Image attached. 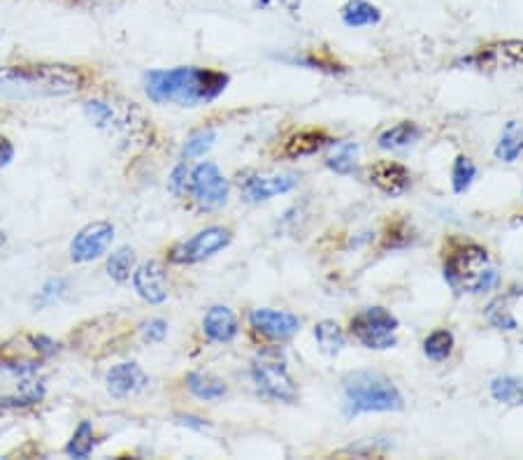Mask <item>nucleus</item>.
<instances>
[{
    "label": "nucleus",
    "mask_w": 523,
    "mask_h": 460,
    "mask_svg": "<svg viewBox=\"0 0 523 460\" xmlns=\"http://www.w3.org/2000/svg\"><path fill=\"white\" fill-rule=\"evenodd\" d=\"M112 240H114V228L110 224H105V221L89 224L75 235L73 244H70V258L77 263L93 261V258L105 254Z\"/></svg>",
    "instance_id": "10"
},
{
    "label": "nucleus",
    "mask_w": 523,
    "mask_h": 460,
    "mask_svg": "<svg viewBox=\"0 0 523 460\" xmlns=\"http://www.w3.org/2000/svg\"><path fill=\"white\" fill-rule=\"evenodd\" d=\"M421 140V128L414 121H403V124L391 126L389 131L379 135L377 142L382 149H403Z\"/></svg>",
    "instance_id": "18"
},
{
    "label": "nucleus",
    "mask_w": 523,
    "mask_h": 460,
    "mask_svg": "<svg viewBox=\"0 0 523 460\" xmlns=\"http://www.w3.org/2000/svg\"><path fill=\"white\" fill-rule=\"evenodd\" d=\"M147 96L154 103H177L193 107L205 100L217 98L226 89L228 77L207 68H175L154 70L147 79Z\"/></svg>",
    "instance_id": "2"
},
{
    "label": "nucleus",
    "mask_w": 523,
    "mask_h": 460,
    "mask_svg": "<svg viewBox=\"0 0 523 460\" xmlns=\"http://www.w3.org/2000/svg\"><path fill=\"white\" fill-rule=\"evenodd\" d=\"M214 140H217V133L212 131V128H207V131H198L196 135H191L189 140H186L184 145V158H196V156H203L207 149L214 145Z\"/></svg>",
    "instance_id": "29"
},
{
    "label": "nucleus",
    "mask_w": 523,
    "mask_h": 460,
    "mask_svg": "<svg viewBox=\"0 0 523 460\" xmlns=\"http://www.w3.org/2000/svg\"><path fill=\"white\" fill-rule=\"evenodd\" d=\"M12 156H14V149L10 142H7L5 138H0V165H7L12 161Z\"/></svg>",
    "instance_id": "31"
},
{
    "label": "nucleus",
    "mask_w": 523,
    "mask_h": 460,
    "mask_svg": "<svg viewBox=\"0 0 523 460\" xmlns=\"http://www.w3.org/2000/svg\"><path fill=\"white\" fill-rule=\"evenodd\" d=\"M184 175H186V170H184V165H179V168L175 170V175H173V189L179 193L182 191V184H184Z\"/></svg>",
    "instance_id": "32"
},
{
    "label": "nucleus",
    "mask_w": 523,
    "mask_h": 460,
    "mask_svg": "<svg viewBox=\"0 0 523 460\" xmlns=\"http://www.w3.org/2000/svg\"><path fill=\"white\" fill-rule=\"evenodd\" d=\"M314 337H317V344L321 351L328 356H338L342 349H345V333L335 321H321L314 328Z\"/></svg>",
    "instance_id": "20"
},
{
    "label": "nucleus",
    "mask_w": 523,
    "mask_h": 460,
    "mask_svg": "<svg viewBox=\"0 0 523 460\" xmlns=\"http://www.w3.org/2000/svg\"><path fill=\"white\" fill-rule=\"evenodd\" d=\"M368 179L370 184H375L379 191L386 193V196H403L412 184L410 170L396 161H379L375 165H370Z\"/></svg>",
    "instance_id": "14"
},
{
    "label": "nucleus",
    "mask_w": 523,
    "mask_h": 460,
    "mask_svg": "<svg viewBox=\"0 0 523 460\" xmlns=\"http://www.w3.org/2000/svg\"><path fill=\"white\" fill-rule=\"evenodd\" d=\"M523 152V126L517 124V121H512V124H507L503 138H500L498 147H496V156L500 161L505 163H512L517 161Z\"/></svg>",
    "instance_id": "21"
},
{
    "label": "nucleus",
    "mask_w": 523,
    "mask_h": 460,
    "mask_svg": "<svg viewBox=\"0 0 523 460\" xmlns=\"http://www.w3.org/2000/svg\"><path fill=\"white\" fill-rule=\"evenodd\" d=\"M191 193L198 207L203 210H219L226 205L228 198V182L221 175L214 163H200L196 170L191 172Z\"/></svg>",
    "instance_id": "8"
},
{
    "label": "nucleus",
    "mask_w": 523,
    "mask_h": 460,
    "mask_svg": "<svg viewBox=\"0 0 523 460\" xmlns=\"http://www.w3.org/2000/svg\"><path fill=\"white\" fill-rule=\"evenodd\" d=\"M91 449H93V428L89 421H84V423H80V428L75 430L73 440H70L66 451H68V456H73V458H89Z\"/></svg>",
    "instance_id": "26"
},
{
    "label": "nucleus",
    "mask_w": 523,
    "mask_h": 460,
    "mask_svg": "<svg viewBox=\"0 0 523 460\" xmlns=\"http://www.w3.org/2000/svg\"><path fill=\"white\" fill-rule=\"evenodd\" d=\"M254 382L263 395L272 400L293 402L298 398L296 384L286 370L284 358L279 354H263L254 363Z\"/></svg>",
    "instance_id": "6"
},
{
    "label": "nucleus",
    "mask_w": 523,
    "mask_h": 460,
    "mask_svg": "<svg viewBox=\"0 0 523 460\" xmlns=\"http://www.w3.org/2000/svg\"><path fill=\"white\" fill-rule=\"evenodd\" d=\"M424 351L431 361H437V363L447 361V358L451 356V351H454V335H451L449 330H435V333L426 337Z\"/></svg>",
    "instance_id": "24"
},
{
    "label": "nucleus",
    "mask_w": 523,
    "mask_h": 460,
    "mask_svg": "<svg viewBox=\"0 0 523 460\" xmlns=\"http://www.w3.org/2000/svg\"><path fill=\"white\" fill-rule=\"evenodd\" d=\"M444 279L458 293H482L496 286L498 275L491 270L484 247L463 242L444 254Z\"/></svg>",
    "instance_id": "3"
},
{
    "label": "nucleus",
    "mask_w": 523,
    "mask_h": 460,
    "mask_svg": "<svg viewBox=\"0 0 523 460\" xmlns=\"http://www.w3.org/2000/svg\"><path fill=\"white\" fill-rule=\"evenodd\" d=\"M233 235L228 228L212 226L196 233L189 240L177 244V247L170 251V261L179 265H189V263H200L205 258H210L214 254H219L221 249H226L231 244Z\"/></svg>",
    "instance_id": "7"
},
{
    "label": "nucleus",
    "mask_w": 523,
    "mask_h": 460,
    "mask_svg": "<svg viewBox=\"0 0 523 460\" xmlns=\"http://www.w3.org/2000/svg\"><path fill=\"white\" fill-rule=\"evenodd\" d=\"M298 184V177L293 172H279V175H254L242 184V196L249 203H263L282 193H289Z\"/></svg>",
    "instance_id": "12"
},
{
    "label": "nucleus",
    "mask_w": 523,
    "mask_h": 460,
    "mask_svg": "<svg viewBox=\"0 0 523 460\" xmlns=\"http://www.w3.org/2000/svg\"><path fill=\"white\" fill-rule=\"evenodd\" d=\"M356 152H358V147L354 145V142L342 145L338 152L328 158L326 165L331 170L338 172V175H349V172H354V168H356Z\"/></svg>",
    "instance_id": "28"
},
{
    "label": "nucleus",
    "mask_w": 523,
    "mask_h": 460,
    "mask_svg": "<svg viewBox=\"0 0 523 460\" xmlns=\"http://www.w3.org/2000/svg\"><path fill=\"white\" fill-rule=\"evenodd\" d=\"M84 75L63 63H33V66L0 68L3 98H52L82 89Z\"/></svg>",
    "instance_id": "1"
},
{
    "label": "nucleus",
    "mask_w": 523,
    "mask_h": 460,
    "mask_svg": "<svg viewBox=\"0 0 523 460\" xmlns=\"http://www.w3.org/2000/svg\"><path fill=\"white\" fill-rule=\"evenodd\" d=\"M252 328L270 340H289L300 330V319L289 312H277V309H254L249 314Z\"/></svg>",
    "instance_id": "11"
},
{
    "label": "nucleus",
    "mask_w": 523,
    "mask_h": 460,
    "mask_svg": "<svg viewBox=\"0 0 523 460\" xmlns=\"http://www.w3.org/2000/svg\"><path fill=\"white\" fill-rule=\"evenodd\" d=\"M133 249L131 247H121L114 251L110 256V261H107V272H110L112 279H117V282H124L131 275V268H133Z\"/></svg>",
    "instance_id": "25"
},
{
    "label": "nucleus",
    "mask_w": 523,
    "mask_h": 460,
    "mask_svg": "<svg viewBox=\"0 0 523 460\" xmlns=\"http://www.w3.org/2000/svg\"><path fill=\"white\" fill-rule=\"evenodd\" d=\"M166 333H168V326L161 319L149 321L145 326V340L147 342H161L163 337H166Z\"/></svg>",
    "instance_id": "30"
},
{
    "label": "nucleus",
    "mask_w": 523,
    "mask_h": 460,
    "mask_svg": "<svg viewBox=\"0 0 523 460\" xmlns=\"http://www.w3.org/2000/svg\"><path fill=\"white\" fill-rule=\"evenodd\" d=\"M149 379L145 372H142L140 365L135 363H119L107 372V388H110L112 395L117 398H131V395H138L147 388Z\"/></svg>",
    "instance_id": "15"
},
{
    "label": "nucleus",
    "mask_w": 523,
    "mask_h": 460,
    "mask_svg": "<svg viewBox=\"0 0 523 460\" xmlns=\"http://www.w3.org/2000/svg\"><path fill=\"white\" fill-rule=\"evenodd\" d=\"M328 145V135L324 131H300L289 138L286 142V149L284 154L289 158H300V156H310V154H317L321 147Z\"/></svg>",
    "instance_id": "17"
},
{
    "label": "nucleus",
    "mask_w": 523,
    "mask_h": 460,
    "mask_svg": "<svg viewBox=\"0 0 523 460\" xmlns=\"http://www.w3.org/2000/svg\"><path fill=\"white\" fill-rule=\"evenodd\" d=\"M491 395L505 405H523V379L498 377L491 384Z\"/></svg>",
    "instance_id": "23"
},
{
    "label": "nucleus",
    "mask_w": 523,
    "mask_h": 460,
    "mask_svg": "<svg viewBox=\"0 0 523 460\" xmlns=\"http://www.w3.org/2000/svg\"><path fill=\"white\" fill-rule=\"evenodd\" d=\"M5 242V237H3V233H0V244H3Z\"/></svg>",
    "instance_id": "34"
},
{
    "label": "nucleus",
    "mask_w": 523,
    "mask_h": 460,
    "mask_svg": "<svg viewBox=\"0 0 523 460\" xmlns=\"http://www.w3.org/2000/svg\"><path fill=\"white\" fill-rule=\"evenodd\" d=\"M398 319L384 307H368L351 319V335L368 349L396 347Z\"/></svg>",
    "instance_id": "5"
},
{
    "label": "nucleus",
    "mask_w": 523,
    "mask_h": 460,
    "mask_svg": "<svg viewBox=\"0 0 523 460\" xmlns=\"http://www.w3.org/2000/svg\"><path fill=\"white\" fill-rule=\"evenodd\" d=\"M133 284L135 291L142 300L147 303L159 305L163 300L168 298V279H166V270L159 261H147L142 263L133 275Z\"/></svg>",
    "instance_id": "13"
},
{
    "label": "nucleus",
    "mask_w": 523,
    "mask_h": 460,
    "mask_svg": "<svg viewBox=\"0 0 523 460\" xmlns=\"http://www.w3.org/2000/svg\"><path fill=\"white\" fill-rule=\"evenodd\" d=\"M475 175H477L475 163H472L468 156H458L454 161V170H451V182H454V191L456 193L468 191Z\"/></svg>",
    "instance_id": "27"
},
{
    "label": "nucleus",
    "mask_w": 523,
    "mask_h": 460,
    "mask_svg": "<svg viewBox=\"0 0 523 460\" xmlns=\"http://www.w3.org/2000/svg\"><path fill=\"white\" fill-rule=\"evenodd\" d=\"M347 414L363 412H398L403 409V395L391 379L379 372H354L345 379Z\"/></svg>",
    "instance_id": "4"
},
{
    "label": "nucleus",
    "mask_w": 523,
    "mask_h": 460,
    "mask_svg": "<svg viewBox=\"0 0 523 460\" xmlns=\"http://www.w3.org/2000/svg\"><path fill=\"white\" fill-rule=\"evenodd\" d=\"M465 63L475 66L486 73L493 70H507V68H521L523 66V40H503L493 42L479 49L475 56L465 59Z\"/></svg>",
    "instance_id": "9"
},
{
    "label": "nucleus",
    "mask_w": 523,
    "mask_h": 460,
    "mask_svg": "<svg viewBox=\"0 0 523 460\" xmlns=\"http://www.w3.org/2000/svg\"><path fill=\"white\" fill-rule=\"evenodd\" d=\"M186 386H189V391L200 400H219L226 395V384L221 382V379L210 375H198V372L186 377Z\"/></svg>",
    "instance_id": "22"
},
{
    "label": "nucleus",
    "mask_w": 523,
    "mask_h": 460,
    "mask_svg": "<svg viewBox=\"0 0 523 460\" xmlns=\"http://www.w3.org/2000/svg\"><path fill=\"white\" fill-rule=\"evenodd\" d=\"M379 19H382V12H379L375 5H370L368 0H349V3L342 7V21L351 28L379 24Z\"/></svg>",
    "instance_id": "19"
},
{
    "label": "nucleus",
    "mask_w": 523,
    "mask_h": 460,
    "mask_svg": "<svg viewBox=\"0 0 523 460\" xmlns=\"http://www.w3.org/2000/svg\"><path fill=\"white\" fill-rule=\"evenodd\" d=\"M203 328L212 342H231L238 335V319L231 309L217 305L205 314Z\"/></svg>",
    "instance_id": "16"
},
{
    "label": "nucleus",
    "mask_w": 523,
    "mask_h": 460,
    "mask_svg": "<svg viewBox=\"0 0 523 460\" xmlns=\"http://www.w3.org/2000/svg\"><path fill=\"white\" fill-rule=\"evenodd\" d=\"M282 5L286 7V10H291V12H298V7H300V0H282Z\"/></svg>",
    "instance_id": "33"
}]
</instances>
